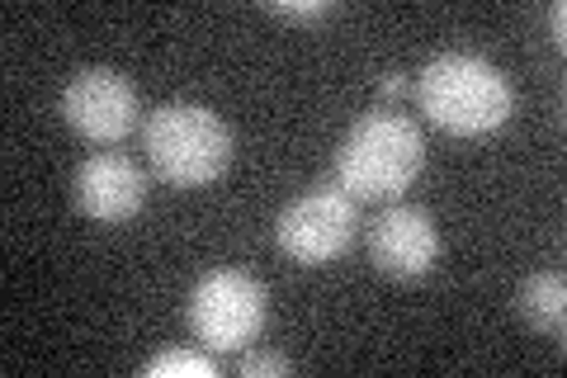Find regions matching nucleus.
<instances>
[{
    "label": "nucleus",
    "mask_w": 567,
    "mask_h": 378,
    "mask_svg": "<svg viewBox=\"0 0 567 378\" xmlns=\"http://www.w3.org/2000/svg\"><path fill=\"white\" fill-rule=\"evenodd\" d=\"M425 166V137L398 110H369L331 156V180L354 204H398Z\"/></svg>",
    "instance_id": "obj_1"
},
{
    "label": "nucleus",
    "mask_w": 567,
    "mask_h": 378,
    "mask_svg": "<svg viewBox=\"0 0 567 378\" xmlns=\"http://www.w3.org/2000/svg\"><path fill=\"white\" fill-rule=\"evenodd\" d=\"M421 114L454 137H483L506 129L516 114V90L477 52H440L416 76Z\"/></svg>",
    "instance_id": "obj_2"
},
{
    "label": "nucleus",
    "mask_w": 567,
    "mask_h": 378,
    "mask_svg": "<svg viewBox=\"0 0 567 378\" xmlns=\"http://www.w3.org/2000/svg\"><path fill=\"white\" fill-rule=\"evenodd\" d=\"M142 152H147L152 175L166 180L171 190H199L227 171L233 133L208 104L175 100L142 119Z\"/></svg>",
    "instance_id": "obj_3"
},
{
    "label": "nucleus",
    "mask_w": 567,
    "mask_h": 378,
    "mask_svg": "<svg viewBox=\"0 0 567 378\" xmlns=\"http://www.w3.org/2000/svg\"><path fill=\"white\" fill-rule=\"evenodd\" d=\"M265 317H270V298H265L260 279H251L246 269H213L194 284L185 303L194 340L213 355L246 350L265 331Z\"/></svg>",
    "instance_id": "obj_4"
},
{
    "label": "nucleus",
    "mask_w": 567,
    "mask_h": 378,
    "mask_svg": "<svg viewBox=\"0 0 567 378\" xmlns=\"http://www.w3.org/2000/svg\"><path fill=\"white\" fill-rule=\"evenodd\" d=\"M360 237V204L350 194L327 180V185L303 190L298 200L284 204L275 218V242L293 265H331Z\"/></svg>",
    "instance_id": "obj_5"
},
{
    "label": "nucleus",
    "mask_w": 567,
    "mask_h": 378,
    "mask_svg": "<svg viewBox=\"0 0 567 378\" xmlns=\"http://www.w3.org/2000/svg\"><path fill=\"white\" fill-rule=\"evenodd\" d=\"M62 119L76 137L95 142V147H114V142H123L137 129L142 104H137V90L123 71L81 67L62 90Z\"/></svg>",
    "instance_id": "obj_6"
},
{
    "label": "nucleus",
    "mask_w": 567,
    "mask_h": 378,
    "mask_svg": "<svg viewBox=\"0 0 567 378\" xmlns=\"http://www.w3.org/2000/svg\"><path fill=\"white\" fill-rule=\"evenodd\" d=\"M364 251L379 275L421 279V275H431L440 260V227L425 208L398 200L364 223Z\"/></svg>",
    "instance_id": "obj_7"
},
{
    "label": "nucleus",
    "mask_w": 567,
    "mask_h": 378,
    "mask_svg": "<svg viewBox=\"0 0 567 378\" xmlns=\"http://www.w3.org/2000/svg\"><path fill=\"white\" fill-rule=\"evenodd\" d=\"M76 208L95 223H128L147 204V171L123 152H95L91 161H81L76 180H71Z\"/></svg>",
    "instance_id": "obj_8"
},
{
    "label": "nucleus",
    "mask_w": 567,
    "mask_h": 378,
    "mask_svg": "<svg viewBox=\"0 0 567 378\" xmlns=\"http://www.w3.org/2000/svg\"><path fill=\"white\" fill-rule=\"evenodd\" d=\"M516 308L535 331L558 340L563 336V317H567V279L558 275V269H539V275H529L520 284V294H516Z\"/></svg>",
    "instance_id": "obj_9"
},
{
    "label": "nucleus",
    "mask_w": 567,
    "mask_h": 378,
    "mask_svg": "<svg viewBox=\"0 0 567 378\" xmlns=\"http://www.w3.org/2000/svg\"><path fill=\"white\" fill-rule=\"evenodd\" d=\"M142 378H218V359L208 350H162L142 365Z\"/></svg>",
    "instance_id": "obj_10"
},
{
    "label": "nucleus",
    "mask_w": 567,
    "mask_h": 378,
    "mask_svg": "<svg viewBox=\"0 0 567 378\" xmlns=\"http://www.w3.org/2000/svg\"><path fill=\"white\" fill-rule=\"evenodd\" d=\"M265 10H270L275 20L317 24V20H327V14H331L336 6H331V0H265Z\"/></svg>",
    "instance_id": "obj_11"
},
{
    "label": "nucleus",
    "mask_w": 567,
    "mask_h": 378,
    "mask_svg": "<svg viewBox=\"0 0 567 378\" xmlns=\"http://www.w3.org/2000/svg\"><path fill=\"white\" fill-rule=\"evenodd\" d=\"M289 374H293V359L289 355H275V350L241 355V378H289Z\"/></svg>",
    "instance_id": "obj_12"
},
{
    "label": "nucleus",
    "mask_w": 567,
    "mask_h": 378,
    "mask_svg": "<svg viewBox=\"0 0 567 378\" xmlns=\"http://www.w3.org/2000/svg\"><path fill=\"white\" fill-rule=\"evenodd\" d=\"M402 90H406V71H383L379 95H383V100H402Z\"/></svg>",
    "instance_id": "obj_13"
},
{
    "label": "nucleus",
    "mask_w": 567,
    "mask_h": 378,
    "mask_svg": "<svg viewBox=\"0 0 567 378\" xmlns=\"http://www.w3.org/2000/svg\"><path fill=\"white\" fill-rule=\"evenodd\" d=\"M548 24H554V43L567 39V6L563 0H554V10H548Z\"/></svg>",
    "instance_id": "obj_14"
}]
</instances>
